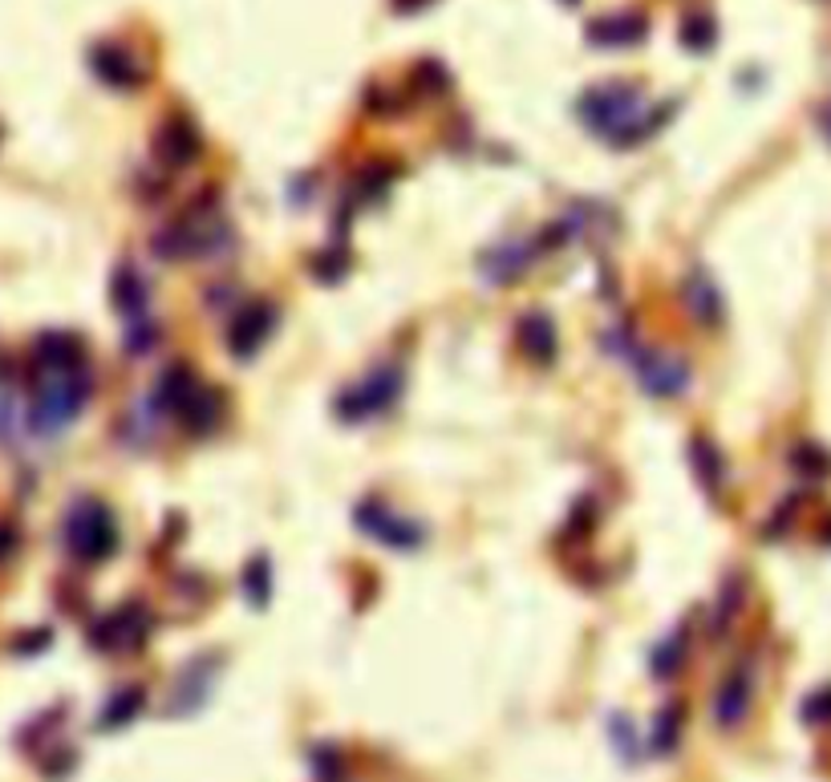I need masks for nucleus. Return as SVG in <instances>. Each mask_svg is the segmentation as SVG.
<instances>
[{
	"label": "nucleus",
	"mask_w": 831,
	"mask_h": 782,
	"mask_svg": "<svg viewBox=\"0 0 831 782\" xmlns=\"http://www.w3.org/2000/svg\"><path fill=\"white\" fill-rule=\"evenodd\" d=\"M580 119L588 122L596 134H605L609 142H617V147H637V142H645L666 122V119L649 122L645 94L637 86H621V82L588 89L580 98Z\"/></svg>",
	"instance_id": "nucleus-1"
},
{
	"label": "nucleus",
	"mask_w": 831,
	"mask_h": 782,
	"mask_svg": "<svg viewBox=\"0 0 831 782\" xmlns=\"http://www.w3.org/2000/svg\"><path fill=\"white\" fill-rule=\"evenodd\" d=\"M89 394H94L89 365H61V370L33 365V401H29L33 430L58 434L61 426H70L77 413L86 410Z\"/></svg>",
	"instance_id": "nucleus-2"
},
{
	"label": "nucleus",
	"mask_w": 831,
	"mask_h": 782,
	"mask_svg": "<svg viewBox=\"0 0 831 782\" xmlns=\"http://www.w3.org/2000/svg\"><path fill=\"white\" fill-rule=\"evenodd\" d=\"M65 547L82 563H102L119 547V523L114 511L98 499H77L65 511Z\"/></svg>",
	"instance_id": "nucleus-3"
},
{
	"label": "nucleus",
	"mask_w": 831,
	"mask_h": 782,
	"mask_svg": "<svg viewBox=\"0 0 831 782\" xmlns=\"http://www.w3.org/2000/svg\"><path fill=\"white\" fill-rule=\"evenodd\" d=\"M401 385H406V373L398 365H377L365 382H357L354 389H345L337 398V418L342 422H370L401 398Z\"/></svg>",
	"instance_id": "nucleus-4"
},
{
	"label": "nucleus",
	"mask_w": 831,
	"mask_h": 782,
	"mask_svg": "<svg viewBox=\"0 0 831 782\" xmlns=\"http://www.w3.org/2000/svg\"><path fill=\"white\" fill-rule=\"evenodd\" d=\"M223 223L208 211H195V215H183L171 227H163L154 236V256L163 260H191V256H208V251L223 248Z\"/></svg>",
	"instance_id": "nucleus-5"
},
{
	"label": "nucleus",
	"mask_w": 831,
	"mask_h": 782,
	"mask_svg": "<svg viewBox=\"0 0 831 782\" xmlns=\"http://www.w3.org/2000/svg\"><path fill=\"white\" fill-rule=\"evenodd\" d=\"M150 629H154V617L142 600H126L122 608H114L110 617H102L94 624L89 641L98 645L102 653H134L147 645Z\"/></svg>",
	"instance_id": "nucleus-6"
},
{
	"label": "nucleus",
	"mask_w": 831,
	"mask_h": 782,
	"mask_svg": "<svg viewBox=\"0 0 831 782\" xmlns=\"http://www.w3.org/2000/svg\"><path fill=\"white\" fill-rule=\"evenodd\" d=\"M354 519L370 539H377V544H386V547H401V551H406V547L422 544V527H418L414 519L398 516V511L382 499H365L354 511Z\"/></svg>",
	"instance_id": "nucleus-7"
},
{
	"label": "nucleus",
	"mask_w": 831,
	"mask_h": 782,
	"mask_svg": "<svg viewBox=\"0 0 831 782\" xmlns=\"http://www.w3.org/2000/svg\"><path fill=\"white\" fill-rule=\"evenodd\" d=\"M637 382L649 398H673L690 389V370L685 361L661 349H637Z\"/></svg>",
	"instance_id": "nucleus-8"
},
{
	"label": "nucleus",
	"mask_w": 831,
	"mask_h": 782,
	"mask_svg": "<svg viewBox=\"0 0 831 782\" xmlns=\"http://www.w3.org/2000/svg\"><path fill=\"white\" fill-rule=\"evenodd\" d=\"M272 328H276V309L268 300H252L236 312V321L227 328V349L236 357H256L272 337Z\"/></svg>",
	"instance_id": "nucleus-9"
},
{
	"label": "nucleus",
	"mask_w": 831,
	"mask_h": 782,
	"mask_svg": "<svg viewBox=\"0 0 831 782\" xmlns=\"http://www.w3.org/2000/svg\"><path fill=\"white\" fill-rule=\"evenodd\" d=\"M751 697H755V669L751 665H734L730 678L718 685L714 694V722L722 730H739L751 713Z\"/></svg>",
	"instance_id": "nucleus-10"
},
{
	"label": "nucleus",
	"mask_w": 831,
	"mask_h": 782,
	"mask_svg": "<svg viewBox=\"0 0 831 782\" xmlns=\"http://www.w3.org/2000/svg\"><path fill=\"white\" fill-rule=\"evenodd\" d=\"M89 65H94V74L102 77L106 86H114V89H134V86H142V77H147V70L138 65V58H134L131 49H122V45H98L94 53H89Z\"/></svg>",
	"instance_id": "nucleus-11"
},
{
	"label": "nucleus",
	"mask_w": 831,
	"mask_h": 782,
	"mask_svg": "<svg viewBox=\"0 0 831 782\" xmlns=\"http://www.w3.org/2000/svg\"><path fill=\"white\" fill-rule=\"evenodd\" d=\"M154 154L163 159L166 166H187L191 159H199V131L187 114H175L166 119L154 134Z\"/></svg>",
	"instance_id": "nucleus-12"
},
{
	"label": "nucleus",
	"mask_w": 831,
	"mask_h": 782,
	"mask_svg": "<svg viewBox=\"0 0 831 782\" xmlns=\"http://www.w3.org/2000/svg\"><path fill=\"white\" fill-rule=\"evenodd\" d=\"M516 345H520V353L535 365H551L556 361V349H560V340H556V325H551L548 312H528L520 316V325H516Z\"/></svg>",
	"instance_id": "nucleus-13"
},
{
	"label": "nucleus",
	"mask_w": 831,
	"mask_h": 782,
	"mask_svg": "<svg viewBox=\"0 0 831 782\" xmlns=\"http://www.w3.org/2000/svg\"><path fill=\"white\" fill-rule=\"evenodd\" d=\"M535 251L539 248L523 244V239H507V244H499V248L483 251L479 268H483V276H487L491 284H511L528 272V264L535 260Z\"/></svg>",
	"instance_id": "nucleus-14"
},
{
	"label": "nucleus",
	"mask_w": 831,
	"mask_h": 782,
	"mask_svg": "<svg viewBox=\"0 0 831 782\" xmlns=\"http://www.w3.org/2000/svg\"><path fill=\"white\" fill-rule=\"evenodd\" d=\"M110 296H114V305H119V312L131 325H150V288L147 281L138 276V268L122 264L119 272H114Z\"/></svg>",
	"instance_id": "nucleus-15"
},
{
	"label": "nucleus",
	"mask_w": 831,
	"mask_h": 782,
	"mask_svg": "<svg viewBox=\"0 0 831 782\" xmlns=\"http://www.w3.org/2000/svg\"><path fill=\"white\" fill-rule=\"evenodd\" d=\"M220 418H223V398L203 382L195 385L191 394L183 398V406H178V422H183L187 434H211V430L220 426Z\"/></svg>",
	"instance_id": "nucleus-16"
},
{
	"label": "nucleus",
	"mask_w": 831,
	"mask_h": 782,
	"mask_svg": "<svg viewBox=\"0 0 831 782\" xmlns=\"http://www.w3.org/2000/svg\"><path fill=\"white\" fill-rule=\"evenodd\" d=\"M645 33H649L645 16L621 13V16H600V21H593V25H588V41L600 45V49H629V45H637Z\"/></svg>",
	"instance_id": "nucleus-17"
},
{
	"label": "nucleus",
	"mask_w": 831,
	"mask_h": 782,
	"mask_svg": "<svg viewBox=\"0 0 831 782\" xmlns=\"http://www.w3.org/2000/svg\"><path fill=\"white\" fill-rule=\"evenodd\" d=\"M33 365L61 370V365H86V345L74 333H41L33 345Z\"/></svg>",
	"instance_id": "nucleus-18"
},
{
	"label": "nucleus",
	"mask_w": 831,
	"mask_h": 782,
	"mask_svg": "<svg viewBox=\"0 0 831 782\" xmlns=\"http://www.w3.org/2000/svg\"><path fill=\"white\" fill-rule=\"evenodd\" d=\"M682 296H685V309L694 312L698 325H718V321H722V296H718V288H714L710 276H706L702 268H694V272L685 276Z\"/></svg>",
	"instance_id": "nucleus-19"
},
{
	"label": "nucleus",
	"mask_w": 831,
	"mask_h": 782,
	"mask_svg": "<svg viewBox=\"0 0 831 782\" xmlns=\"http://www.w3.org/2000/svg\"><path fill=\"white\" fill-rule=\"evenodd\" d=\"M690 458H694V471H698L706 495H710V499H718V495H722V487H727V467H722V455H718V446H714L710 438H694V443H690Z\"/></svg>",
	"instance_id": "nucleus-20"
},
{
	"label": "nucleus",
	"mask_w": 831,
	"mask_h": 782,
	"mask_svg": "<svg viewBox=\"0 0 831 782\" xmlns=\"http://www.w3.org/2000/svg\"><path fill=\"white\" fill-rule=\"evenodd\" d=\"M195 385H199L195 370H187V365H171V370H163V377L154 382V406H159L163 413H178L183 398L191 394Z\"/></svg>",
	"instance_id": "nucleus-21"
},
{
	"label": "nucleus",
	"mask_w": 831,
	"mask_h": 782,
	"mask_svg": "<svg viewBox=\"0 0 831 782\" xmlns=\"http://www.w3.org/2000/svg\"><path fill=\"white\" fill-rule=\"evenodd\" d=\"M142 702H147V694H142L138 685H131V690H119V694L106 702L102 722H98V725H102V730H119V725L134 722V718H138V709H142Z\"/></svg>",
	"instance_id": "nucleus-22"
},
{
	"label": "nucleus",
	"mask_w": 831,
	"mask_h": 782,
	"mask_svg": "<svg viewBox=\"0 0 831 782\" xmlns=\"http://www.w3.org/2000/svg\"><path fill=\"white\" fill-rule=\"evenodd\" d=\"M685 629L682 633H669L666 636V645H657L654 649V673L657 678H673L678 669H682V661H685Z\"/></svg>",
	"instance_id": "nucleus-23"
},
{
	"label": "nucleus",
	"mask_w": 831,
	"mask_h": 782,
	"mask_svg": "<svg viewBox=\"0 0 831 782\" xmlns=\"http://www.w3.org/2000/svg\"><path fill=\"white\" fill-rule=\"evenodd\" d=\"M678 734H682V709L678 706H666L657 713L654 722V750L657 754H669L678 746Z\"/></svg>",
	"instance_id": "nucleus-24"
},
{
	"label": "nucleus",
	"mask_w": 831,
	"mask_h": 782,
	"mask_svg": "<svg viewBox=\"0 0 831 782\" xmlns=\"http://www.w3.org/2000/svg\"><path fill=\"white\" fill-rule=\"evenodd\" d=\"M312 779L317 782H345V758L333 746L312 750Z\"/></svg>",
	"instance_id": "nucleus-25"
},
{
	"label": "nucleus",
	"mask_w": 831,
	"mask_h": 782,
	"mask_svg": "<svg viewBox=\"0 0 831 782\" xmlns=\"http://www.w3.org/2000/svg\"><path fill=\"white\" fill-rule=\"evenodd\" d=\"M244 592H248L252 605H264L268 600V592H272V568H268L264 556L248 563V572H244Z\"/></svg>",
	"instance_id": "nucleus-26"
},
{
	"label": "nucleus",
	"mask_w": 831,
	"mask_h": 782,
	"mask_svg": "<svg viewBox=\"0 0 831 782\" xmlns=\"http://www.w3.org/2000/svg\"><path fill=\"white\" fill-rule=\"evenodd\" d=\"M682 37H685V45H690V49H710L714 21H710V16H690V21L682 25Z\"/></svg>",
	"instance_id": "nucleus-27"
},
{
	"label": "nucleus",
	"mask_w": 831,
	"mask_h": 782,
	"mask_svg": "<svg viewBox=\"0 0 831 782\" xmlns=\"http://www.w3.org/2000/svg\"><path fill=\"white\" fill-rule=\"evenodd\" d=\"M739 605H743V592H739V584L730 580L727 588H722V600H718V620H714V633H727V624L734 620Z\"/></svg>",
	"instance_id": "nucleus-28"
},
{
	"label": "nucleus",
	"mask_w": 831,
	"mask_h": 782,
	"mask_svg": "<svg viewBox=\"0 0 831 782\" xmlns=\"http://www.w3.org/2000/svg\"><path fill=\"white\" fill-rule=\"evenodd\" d=\"M795 467H799V471H807V474H828L831 471V458L823 455L819 446L803 443L799 450H795Z\"/></svg>",
	"instance_id": "nucleus-29"
},
{
	"label": "nucleus",
	"mask_w": 831,
	"mask_h": 782,
	"mask_svg": "<svg viewBox=\"0 0 831 782\" xmlns=\"http://www.w3.org/2000/svg\"><path fill=\"white\" fill-rule=\"evenodd\" d=\"M803 718L811 725L831 722V690H819V694L807 697V702H803Z\"/></svg>",
	"instance_id": "nucleus-30"
},
{
	"label": "nucleus",
	"mask_w": 831,
	"mask_h": 782,
	"mask_svg": "<svg viewBox=\"0 0 831 782\" xmlns=\"http://www.w3.org/2000/svg\"><path fill=\"white\" fill-rule=\"evenodd\" d=\"M16 551V527L13 523H0V563H9Z\"/></svg>",
	"instance_id": "nucleus-31"
},
{
	"label": "nucleus",
	"mask_w": 831,
	"mask_h": 782,
	"mask_svg": "<svg viewBox=\"0 0 831 782\" xmlns=\"http://www.w3.org/2000/svg\"><path fill=\"white\" fill-rule=\"evenodd\" d=\"M819 126H823V134L831 138V102L823 105V114H819Z\"/></svg>",
	"instance_id": "nucleus-32"
}]
</instances>
